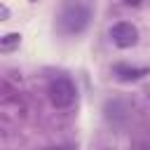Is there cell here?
Segmentation results:
<instances>
[{
  "label": "cell",
  "instance_id": "7",
  "mask_svg": "<svg viewBox=\"0 0 150 150\" xmlns=\"http://www.w3.org/2000/svg\"><path fill=\"white\" fill-rule=\"evenodd\" d=\"M143 0H124V5H129V7H138Z\"/></svg>",
  "mask_w": 150,
  "mask_h": 150
},
{
  "label": "cell",
  "instance_id": "5",
  "mask_svg": "<svg viewBox=\"0 0 150 150\" xmlns=\"http://www.w3.org/2000/svg\"><path fill=\"white\" fill-rule=\"evenodd\" d=\"M19 45H21V33H5L0 38V52L2 54H9V52L19 49Z\"/></svg>",
  "mask_w": 150,
  "mask_h": 150
},
{
  "label": "cell",
  "instance_id": "3",
  "mask_svg": "<svg viewBox=\"0 0 150 150\" xmlns=\"http://www.w3.org/2000/svg\"><path fill=\"white\" fill-rule=\"evenodd\" d=\"M110 40L120 49H129L138 42V28L129 21H117L110 26Z\"/></svg>",
  "mask_w": 150,
  "mask_h": 150
},
{
  "label": "cell",
  "instance_id": "8",
  "mask_svg": "<svg viewBox=\"0 0 150 150\" xmlns=\"http://www.w3.org/2000/svg\"><path fill=\"white\" fill-rule=\"evenodd\" d=\"M145 96H148V98H150V87H148V89H145Z\"/></svg>",
  "mask_w": 150,
  "mask_h": 150
},
{
  "label": "cell",
  "instance_id": "4",
  "mask_svg": "<svg viewBox=\"0 0 150 150\" xmlns=\"http://www.w3.org/2000/svg\"><path fill=\"white\" fill-rule=\"evenodd\" d=\"M112 75L120 82H136L143 75H148V68H138V66H129V63H115L112 66Z\"/></svg>",
  "mask_w": 150,
  "mask_h": 150
},
{
  "label": "cell",
  "instance_id": "9",
  "mask_svg": "<svg viewBox=\"0 0 150 150\" xmlns=\"http://www.w3.org/2000/svg\"><path fill=\"white\" fill-rule=\"evenodd\" d=\"M28 2H40V0H28Z\"/></svg>",
  "mask_w": 150,
  "mask_h": 150
},
{
  "label": "cell",
  "instance_id": "6",
  "mask_svg": "<svg viewBox=\"0 0 150 150\" xmlns=\"http://www.w3.org/2000/svg\"><path fill=\"white\" fill-rule=\"evenodd\" d=\"M0 12H2V21H7L9 19V7L7 5H0Z\"/></svg>",
  "mask_w": 150,
  "mask_h": 150
},
{
  "label": "cell",
  "instance_id": "2",
  "mask_svg": "<svg viewBox=\"0 0 150 150\" xmlns=\"http://www.w3.org/2000/svg\"><path fill=\"white\" fill-rule=\"evenodd\" d=\"M47 94H49V101H52V105L54 108H70L73 103H75V96H77V91H75V84L68 80V77H54L52 82H49V87H47Z\"/></svg>",
  "mask_w": 150,
  "mask_h": 150
},
{
  "label": "cell",
  "instance_id": "1",
  "mask_svg": "<svg viewBox=\"0 0 150 150\" xmlns=\"http://www.w3.org/2000/svg\"><path fill=\"white\" fill-rule=\"evenodd\" d=\"M89 19H91V7L89 5H82V2H70L61 9L56 23H59V30L66 33V35H77L82 33L87 26H89Z\"/></svg>",
  "mask_w": 150,
  "mask_h": 150
}]
</instances>
